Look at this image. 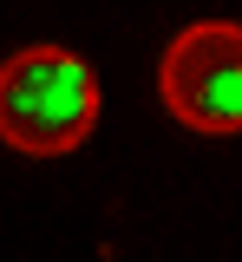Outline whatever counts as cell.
Returning <instances> with one entry per match:
<instances>
[{
	"instance_id": "1",
	"label": "cell",
	"mask_w": 242,
	"mask_h": 262,
	"mask_svg": "<svg viewBox=\"0 0 242 262\" xmlns=\"http://www.w3.org/2000/svg\"><path fill=\"white\" fill-rule=\"evenodd\" d=\"M99 125V72L66 46H27L0 66V144L66 158Z\"/></svg>"
},
{
	"instance_id": "2",
	"label": "cell",
	"mask_w": 242,
	"mask_h": 262,
	"mask_svg": "<svg viewBox=\"0 0 242 262\" xmlns=\"http://www.w3.org/2000/svg\"><path fill=\"white\" fill-rule=\"evenodd\" d=\"M157 92L177 125L203 138H236L242 131V27L236 20H197L164 46Z\"/></svg>"
}]
</instances>
